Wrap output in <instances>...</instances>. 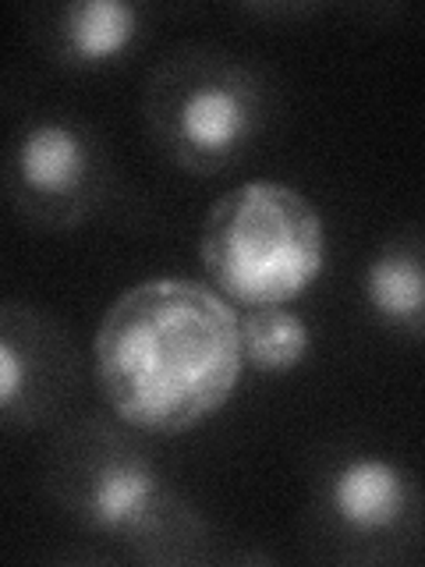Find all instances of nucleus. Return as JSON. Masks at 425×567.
I'll use <instances>...</instances> for the list:
<instances>
[{
	"mask_svg": "<svg viewBox=\"0 0 425 567\" xmlns=\"http://www.w3.org/2000/svg\"><path fill=\"white\" fill-rule=\"evenodd\" d=\"M245 372L241 312L188 277H149L106 306L93 337L96 390L146 436H182L217 415Z\"/></svg>",
	"mask_w": 425,
	"mask_h": 567,
	"instance_id": "1",
	"label": "nucleus"
},
{
	"mask_svg": "<svg viewBox=\"0 0 425 567\" xmlns=\"http://www.w3.org/2000/svg\"><path fill=\"white\" fill-rule=\"evenodd\" d=\"M43 496L68 525L149 567L209 564L217 532L114 412H79L46 433Z\"/></svg>",
	"mask_w": 425,
	"mask_h": 567,
	"instance_id": "2",
	"label": "nucleus"
},
{
	"mask_svg": "<svg viewBox=\"0 0 425 567\" xmlns=\"http://www.w3.org/2000/svg\"><path fill=\"white\" fill-rule=\"evenodd\" d=\"M273 117L270 79L217 43H177L142 85V124L177 171L217 177L259 146Z\"/></svg>",
	"mask_w": 425,
	"mask_h": 567,
	"instance_id": "3",
	"label": "nucleus"
},
{
	"mask_svg": "<svg viewBox=\"0 0 425 567\" xmlns=\"http://www.w3.org/2000/svg\"><path fill=\"white\" fill-rule=\"evenodd\" d=\"M199 259L230 306H294L326 270L323 213L283 182L235 185L206 213Z\"/></svg>",
	"mask_w": 425,
	"mask_h": 567,
	"instance_id": "4",
	"label": "nucleus"
},
{
	"mask_svg": "<svg viewBox=\"0 0 425 567\" xmlns=\"http://www.w3.org/2000/svg\"><path fill=\"white\" fill-rule=\"evenodd\" d=\"M301 554L330 567H415L425 560V486L365 447L326 454L301 507Z\"/></svg>",
	"mask_w": 425,
	"mask_h": 567,
	"instance_id": "5",
	"label": "nucleus"
},
{
	"mask_svg": "<svg viewBox=\"0 0 425 567\" xmlns=\"http://www.w3.org/2000/svg\"><path fill=\"white\" fill-rule=\"evenodd\" d=\"M117 167L96 124L68 111L29 114L11 135L4 195L35 230H79L111 203Z\"/></svg>",
	"mask_w": 425,
	"mask_h": 567,
	"instance_id": "6",
	"label": "nucleus"
},
{
	"mask_svg": "<svg viewBox=\"0 0 425 567\" xmlns=\"http://www.w3.org/2000/svg\"><path fill=\"white\" fill-rule=\"evenodd\" d=\"M82 354L58 316L8 298L0 306V419L8 436L50 433L75 408Z\"/></svg>",
	"mask_w": 425,
	"mask_h": 567,
	"instance_id": "7",
	"label": "nucleus"
},
{
	"mask_svg": "<svg viewBox=\"0 0 425 567\" xmlns=\"http://www.w3.org/2000/svg\"><path fill=\"white\" fill-rule=\"evenodd\" d=\"M153 35V8L132 0H58L29 11V40L75 75L128 64Z\"/></svg>",
	"mask_w": 425,
	"mask_h": 567,
	"instance_id": "8",
	"label": "nucleus"
},
{
	"mask_svg": "<svg viewBox=\"0 0 425 567\" xmlns=\"http://www.w3.org/2000/svg\"><path fill=\"white\" fill-rule=\"evenodd\" d=\"M359 301L383 333L425 344V227H401L372 248Z\"/></svg>",
	"mask_w": 425,
	"mask_h": 567,
	"instance_id": "9",
	"label": "nucleus"
},
{
	"mask_svg": "<svg viewBox=\"0 0 425 567\" xmlns=\"http://www.w3.org/2000/svg\"><path fill=\"white\" fill-rule=\"evenodd\" d=\"M241 312V354L259 377H291L309 362L315 333L309 319L291 306L238 309Z\"/></svg>",
	"mask_w": 425,
	"mask_h": 567,
	"instance_id": "10",
	"label": "nucleus"
}]
</instances>
